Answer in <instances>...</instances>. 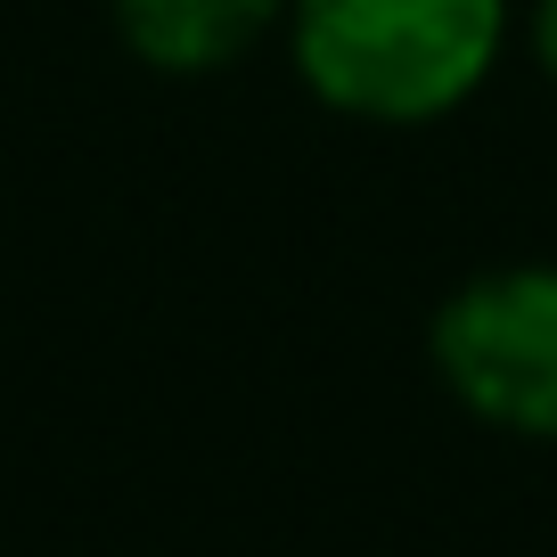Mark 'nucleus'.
I'll use <instances>...</instances> for the list:
<instances>
[{
    "instance_id": "1",
    "label": "nucleus",
    "mask_w": 557,
    "mask_h": 557,
    "mask_svg": "<svg viewBox=\"0 0 557 557\" xmlns=\"http://www.w3.org/2000/svg\"><path fill=\"white\" fill-rule=\"evenodd\" d=\"M508 0H287V50L352 123H435L492 74Z\"/></svg>"
},
{
    "instance_id": "2",
    "label": "nucleus",
    "mask_w": 557,
    "mask_h": 557,
    "mask_svg": "<svg viewBox=\"0 0 557 557\" xmlns=\"http://www.w3.org/2000/svg\"><path fill=\"white\" fill-rule=\"evenodd\" d=\"M435 377L500 435L557 443V262L475 271L435 312Z\"/></svg>"
},
{
    "instance_id": "3",
    "label": "nucleus",
    "mask_w": 557,
    "mask_h": 557,
    "mask_svg": "<svg viewBox=\"0 0 557 557\" xmlns=\"http://www.w3.org/2000/svg\"><path fill=\"white\" fill-rule=\"evenodd\" d=\"M278 17L287 0H115V34L157 74H222Z\"/></svg>"
},
{
    "instance_id": "4",
    "label": "nucleus",
    "mask_w": 557,
    "mask_h": 557,
    "mask_svg": "<svg viewBox=\"0 0 557 557\" xmlns=\"http://www.w3.org/2000/svg\"><path fill=\"white\" fill-rule=\"evenodd\" d=\"M533 50H541V74L557 83V0H541V9H533Z\"/></svg>"
}]
</instances>
